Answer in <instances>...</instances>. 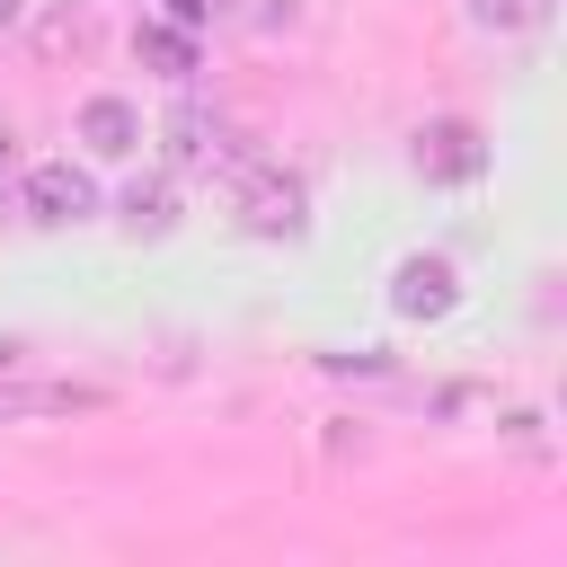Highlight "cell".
Masks as SVG:
<instances>
[{
  "instance_id": "8992f818",
  "label": "cell",
  "mask_w": 567,
  "mask_h": 567,
  "mask_svg": "<svg viewBox=\"0 0 567 567\" xmlns=\"http://www.w3.org/2000/svg\"><path fill=\"white\" fill-rule=\"evenodd\" d=\"M80 142H89L97 159H133V151H142V115H133L124 97H89V106H80Z\"/></svg>"
},
{
  "instance_id": "277c9868",
  "label": "cell",
  "mask_w": 567,
  "mask_h": 567,
  "mask_svg": "<svg viewBox=\"0 0 567 567\" xmlns=\"http://www.w3.org/2000/svg\"><path fill=\"white\" fill-rule=\"evenodd\" d=\"M452 301H461V284H452L443 257H408V266L390 275V310H399V319H443Z\"/></svg>"
},
{
  "instance_id": "7a4b0ae2",
  "label": "cell",
  "mask_w": 567,
  "mask_h": 567,
  "mask_svg": "<svg viewBox=\"0 0 567 567\" xmlns=\"http://www.w3.org/2000/svg\"><path fill=\"white\" fill-rule=\"evenodd\" d=\"M89 213H97V177H89V168H71V159L27 168V221L71 230V221H89Z\"/></svg>"
},
{
  "instance_id": "8fae6325",
  "label": "cell",
  "mask_w": 567,
  "mask_h": 567,
  "mask_svg": "<svg viewBox=\"0 0 567 567\" xmlns=\"http://www.w3.org/2000/svg\"><path fill=\"white\" fill-rule=\"evenodd\" d=\"M9 159H18V133H9V115H0V168H9Z\"/></svg>"
},
{
  "instance_id": "3957f363",
  "label": "cell",
  "mask_w": 567,
  "mask_h": 567,
  "mask_svg": "<svg viewBox=\"0 0 567 567\" xmlns=\"http://www.w3.org/2000/svg\"><path fill=\"white\" fill-rule=\"evenodd\" d=\"M478 168H487V142H478V124L443 115V124H425V133H416V177H434V186H470Z\"/></svg>"
},
{
  "instance_id": "9c48e42d",
  "label": "cell",
  "mask_w": 567,
  "mask_h": 567,
  "mask_svg": "<svg viewBox=\"0 0 567 567\" xmlns=\"http://www.w3.org/2000/svg\"><path fill=\"white\" fill-rule=\"evenodd\" d=\"M168 221H177V195H168V177H151V186H133V195H124V230H151V239H159Z\"/></svg>"
},
{
  "instance_id": "30bf717a",
  "label": "cell",
  "mask_w": 567,
  "mask_h": 567,
  "mask_svg": "<svg viewBox=\"0 0 567 567\" xmlns=\"http://www.w3.org/2000/svg\"><path fill=\"white\" fill-rule=\"evenodd\" d=\"M221 9H230V0H168V18H177V27H213Z\"/></svg>"
},
{
  "instance_id": "7c38bea8",
  "label": "cell",
  "mask_w": 567,
  "mask_h": 567,
  "mask_svg": "<svg viewBox=\"0 0 567 567\" xmlns=\"http://www.w3.org/2000/svg\"><path fill=\"white\" fill-rule=\"evenodd\" d=\"M9 18H18V0H0V27H9Z\"/></svg>"
},
{
  "instance_id": "52a82bcc",
  "label": "cell",
  "mask_w": 567,
  "mask_h": 567,
  "mask_svg": "<svg viewBox=\"0 0 567 567\" xmlns=\"http://www.w3.org/2000/svg\"><path fill=\"white\" fill-rule=\"evenodd\" d=\"M133 53H142L159 80H195V27H177V18H151V27L133 35Z\"/></svg>"
},
{
  "instance_id": "6da1fadb",
  "label": "cell",
  "mask_w": 567,
  "mask_h": 567,
  "mask_svg": "<svg viewBox=\"0 0 567 567\" xmlns=\"http://www.w3.org/2000/svg\"><path fill=\"white\" fill-rule=\"evenodd\" d=\"M230 213H239V230H248V239H292V230L310 221V195H301V177H284V168L248 159V168H239V186H230Z\"/></svg>"
},
{
  "instance_id": "5b68a950",
  "label": "cell",
  "mask_w": 567,
  "mask_h": 567,
  "mask_svg": "<svg viewBox=\"0 0 567 567\" xmlns=\"http://www.w3.org/2000/svg\"><path fill=\"white\" fill-rule=\"evenodd\" d=\"M159 133H168V168H221L230 159V124L204 115V106H177Z\"/></svg>"
},
{
  "instance_id": "ba28073f",
  "label": "cell",
  "mask_w": 567,
  "mask_h": 567,
  "mask_svg": "<svg viewBox=\"0 0 567 567\" xmlns=\"http://www.w3.org/2000/svg\"><path fill=\"white\" fill-rule=\"evenodd\" d=\"M470 27H487V35H532V27H549V0H470Z\"/></svg>"
}]
</instances>
